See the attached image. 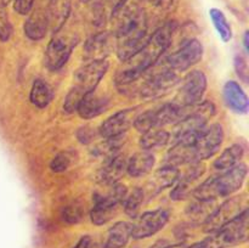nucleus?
<instances>
[{
	"label": "nucleus",
	"instance_id": "23",
	"mask_svg": "<svg viewBox=\"0 0 249 248\" xmlns=\"http://www.w3.org/2000/svg\"><path fill=\"white\" fill-rule=\"evenodd\" d=\"M107 105H108V100L106 96H102V95L96 94V91H92L85 95L80 100L75 112H78L80 118L92 119L100 116L106 109Z\"/></svg>",
	"mask_w": 249,
	"mask_h": 248
},
{
	"label": "nucleus",
	"instance_id": "27",
	"mask_svg": "<svg viewBox=\"0 0 249 248\" xmlns=\"http://www.w3.org/2000/svg\"><path fill=\"white\" fill-rule=\"evenodd\" d=\"M180 172L178 168L169 167V165H162V168L155 173V177L151 180L150 189L155 194H160L163 190L173 186L179 179Z\"/></svg>",
	"mask_w": 249,
	"mask_h": 248
},
{
	"label": "nucleus",
	"instance_id": "39",
	"mask_svg": "<svg viewBox=\"0 0 249 248\" xmlns=\"http://www.w3.org/2000/svg\"><path fill=\"white\" fill-rule=\"evenodd\" d=\"M248 39H249V33H248V32H246L245 36H243V44H245V50L247 51V53H248V50H249V41H248Z\"/></svg>",
	"mask_w": 249,
	"mask_h": 248
},
{
	"label": "nucleus",
	"instance_id": "38",
	"mask_svg": "<svg viewBox=\"0 0 249 248\" xmlns=\"http://www.w3.org/2000/svg\"><path fill=\"white\" fill-rule=\"evenodd\" d=\"M74 248H96V243H95L94 238L91 236L87 235L83 236L79 241L77 242V245L74 246Z\"/></svg>",
	"mask_w": 249,
	"mask_h": 248
},
{
	"label": "nucleus",
	"instance_id": "41",
	"mask_svg": "<svg viewBox=\"0 0 249 248\" xmlns=\"http://www.w3.org/2000/svg\"><path fill=\"white\" fill-rule=\"evenodd\" d=\"M141 1H153V0H141Z\"/></svg>",
	"mask_w": 249,
	"mask_h": 248
},
{
	"label": "nucleus",
	"instance_id": "12",
	"mask_svg": "<svg viewBox=\"0 0 249 248\" xmlns=\"http://www.w3.org/2000/svg\"><path fill=\"white\" fill-rule=\"evenodd\" d=\"M207 84V77L202 71H191L180 82L177 96L173 102L180 107H189L198 104L206 92Z\"/></svg>",
	"mask_w": 249,
	"mask_h": 248
},
{
	"label": "nucleus",
	"instance_id": "26",
	"mask_svg": "<svg viewBox=\"0 0 249 248\" xmlns=\"http://www.w3.org/2000/svg\"><path fill=\"white\" fill-rule=\"evenodd\" d=\"M131 237V224L118 221L107 232L104 248H124Z\"/></svg>",
	"mask_w": 249,
	"mask_h": 248
},
{
	"label": "nucleus",
	"instance_id": "11",
	"mask_svg": "<svg viewBox=\"0 0 249 248\" xmlns=\"http://www.w3.org/2000/svg\"><path fill=\"white\" fill-rule=\"evenodd\" d=\"M248 209V198L246 195H240V196H233L226 199L225 202L220 204L218 208L214 209L213 213L209 215L203 223V230L207 233H213L216 230L228 224L236 216L240 215L241 213Z\"/></svg>",
	"mask_w": 249,
	"mask_h": 248
},
{
	"label": "nucleus",
	"instance_id": "3",
	"mask_svg": "<svg viewBox=\"0 0 249 248\" xmlns=\"http://www.w3.org/2000/svg\"><path fill=\"white\" fill-rule=\"evenodd\" d=\"M247 174V164L240 162L235 167L224 170L223 174L214 175L197 185L192 196L196 201L203 202H215L220 197H229L243 186Z\"/></svg>",
	"mask_w": 249,
	"mask_h": 248
},
{
	"label": "nucleus",
	"instance_id": "6",
	"mask_svg": "<svg viewBox=\"0 0 249 248\" xmlns=\"http://www.w3.org/2000/svg\"><path fill=\"white\" fill-rule=\"evenodd\" d=\"M249 236V211L236 216L228 224L221 226L215 232L209 233L206 238L211 248H229L248 241Z\"/></svg>",
	"mask_w": 249,
	"mask_h": 248
},
{
	"label": "nucleus",
	"instance_id": "36",
	"mask_svg": "<svg viewBox=\"0 0 249 248\" xmlns=\"http://www.w3.org/2000/svg\"><path fill=\"white\" fill-rule=\"evenodd\" d=\"M235 71L238 74V77L243 80L245 83L248 82V66L247 61L245 57L237 55L235 57Z\"/></svg>",
	"mask_w": 249,
	"mask_h": 248
},
{
	"label": "nucleus",
	"instance_id": "20",
	"mask_svg": "<svg viewBox=\"0 0 249 248\" xmlns=\"http://www.w3.org/2000/svg\"><path fill=\"white\" fill-rule=\"evenodd\" d=\"M223 97L226 106L237 114H247L249 101L243 88L235 80H229L223 88Z\"/></svg>",
	"mask_w": 249,
	"mask_h": 248
},
{
	"label": "nucleus",
	"instance_id": "30",
	"mask_svg": "<svg viewBox=\"0 0 249 248\" xmlns=\"http://www.w3.org/2000/svg\"><path fill=\"white\" fill-rule=\"evenodd\" d=\"M209 16H211L212 22H213L221 40L225 41V43L230 41L232 39V29H231L225 14L221 10L213 7V9L209 10Z\"/></svg>",
	"mask_w": 249,
	"mask_h": 248
},
{
	"label": "nucleus",
	"instance_id": "32",
	"mask_svg": "<svg viewBox=\"0 0 249 248\" xmlns=\"http://www.w3.org/2000/svg\"><path fill=\"white\" fill-rule=\"evenodd\" d=\"M84 215L83 207L79 203H72L62 211V219L67 224H77Z\"/></svg>",
	"mask_w": 249,
	"mask_h": 248
},
{
	"label": "nucleus",
	"instance_id": "5",
	"mask_svg": "<svg viewBox=\"0 0 249 248\" xmlns=\"http://www.w3.org/2000/svg\"><path fill=\"white\" fill-rule=\"evenodd\" d=\"M215 112V106L211 101H201L192 106L184 107L182 118L175 126V141L195 142L197 136L208 125V122L213 118Z\"/></svg>",
	"mask_w": 249,
	"mask_h": 248
},
{
	"label": "nucleus",
	"instance_id": "10",
	"mask_svg": "<svg viewBox=\"0 0 249 248\" xmlns=\"http://www.w3.org/2000/svg\"><path fill=\"white\" fill-rule=\"evenodd\" d=\"M79 41L78 35L71 33H53L45 50V65L50 71H58L70 60L72 51Z\"/></svg>",
	"mask_w": 249,
	"mask_h": 248
},
{
	"label": "nucleus",
	"instance_id": "35",
	"mask_svg": "<svg viewBox=\"0 0 249 248\" xmlns=\"http://www.w3.org/2000/svg\"><path fill=\"white\" fill-rule=\"evenodd\" d=\"M158 16H168L177 10L179 0H153Z\"/></svg>",
	"mask_w": 249,
	"mask_h": 248
},
{
	"label": "nucleus",
	"instance_id": "4",
	"mask_svg": "<svg viewBox=\"0 0 249 248\" xmlns=\"http://www.w3.org/2000/svg\"><path fill=\"white\" fill-rule=\"evenodd\" d=\"M109 63L107 60L90 61L74 73L73 84L63 102V109L67 113H73L77 109L78 104L85 95L95 91L99 83L107 73Z\"/></svg>",
	"mask_w": 249,
	"mask_h": 248
},
{
	"label": "nucleus",
	"instance_id": "34",
	"mask_svg": "<svg viewBox=\"0 0 249 248\" xmlns=\"http://www.w3.org/2000/svg\"><path fill=\"white\" fill-rule=\"evenodd\" d=\"M12 34V26L7 16L6 7L0 6V40L7 41Z\"/></svg>",
	"mask_w": 249,
	"mask_h": 248
},
{
	"label": "nucleus",
	"instance_id": "15",
	"mask_svg": "<svg viewBox=\"0 0 249 248\" xmlns=\"http://www.w3.org/2000/svg\"><path fill=\"white\" fill-rule=\"evenodd\" d=\"M135 219V223L131 224V237L142 240L162 230L169 220V213L165 209L160 208L146 212Z\"/></svg>",
	"mask_w": 249,
	"mask_h": 248
},
{
	"label": "nucleus",
	"instance_id": "14",
	"mask_svg": "<svg viewBox=\"0 0 249 248\" xmlns=\"http://www.w3.org/2000/svg\"><path fill=\"white\" fill-rule=\"evenodd\" d=\"M224 141V129L221 124L207 125L194 142L197 160H206L213 157L220 150Z\"/></svg>",
	"mask_w": 249,
	"mask_h": 248
},
{
	"label": "nucleus",
	"instance_id": "29",
	"mask_svg": "<svg viewBox=\"0 0 249 248\" xmlns=\"http://www.w3.org/2000/svg\"><path fill=\"white\" fill-rule=\"evenodd\" d=\"M170 140V134L163 128L152 129L146 133H142L139 143L140 147L145 151L156 150L167 145Z\"/></svg>",
	"mask_w": 249,
	"mask_h": 248
},
{
	"label": "nucleus",
	"instance_id": "19",
	"mask_svg": "<svg viewBox=\"0 0 249 248\" xmlns=\"http://www.w3.org/2000/svg\"><path fill=\"white\" fill-rule=\"evenodd\" d=\"M28 15V18L26 19L23 26L24 34L31 40H41L49 31L48 6L36 7V9L33 7Z\"/></svg>",
	"mask_w": 249,
	"mask_h": 248
},
{
	"label": "nucleus",
	"instance_id": "40",
	"mask_svg": "<svg viewBox=\"0 0 249 248\" xmlns=\"http://www.w3.org/2000/svg\"><path fill=\"white\" fill-rule=\"evenodd\" d=\"M10 1H11V0H0V6H5V7H6L7 4H9Z\"/></svg>",
	"mask_w": 249,
	"mask_h": 248
},
{
	"label": "nucleus",
	"instance_id": "22",
	"mask_svg": "<svg viewBox=\"0 0 249 248\" xmlns=\"http://www.w3.org/2000/svg\"><path fill=\"white\" fill-rule=\"evenodd\" d=\"M196 155H195L194 142H186V141H175L174 145L169 148L167 156L164 158L163 165L178 168L179 165L190 164L195 162Z\"/></svg>",
	"mask_w": 249,
	"mask_h": 248
},
{
	"label": "nucleus",
	"instance_id": "24",
	"mask_svg": "<svg viewBox=\"0 0 249 248\" xmlns=\"http://www.w3.org/2000/svg\"><path fill=\"white\" fill-rule=\"evenodd\" d=\"M156 163V157L150 151H140L135 153L130 159L126 162V172L130 177H141L148 174L153 169Z\"/></svg>",
	"mask_w": 249,
	"mask_h": 248
},
{
	"label": "nucleus",
	"instance_id": "33",
	"mask_svg": "<svg viewBox=\"0 0 249 248\" xmlns=\"http://www.w3.org/2000/svg\"><path fill=\"white\" fill-rule=\"evenodd\" d=\"M72 164V156L68 152H58L50 162V169L53 173H62Z\"/></svg>",
	"mask_w": 249,
	"mask_h": 248
},
{
	"label": "nucleus",
	"instance_id": "21",
	"mask_svg": "<svg viewBox=\"0 0 249 248\" xmlns=\"http://www.w3.org/2000/svg\"><path fill=\"white\" fill-rule=\"evenodd\" d=\"M126 162L128 159L124 155H121V153H116L114 156L112 155L97 173V180L107 186L118 182L126 172Z\"/></svg>",
	"mask_w": 249,
	"mask_h": 248
},
{
	"label": "nucleus",
	"instance_id": "28",
	"mask_svg": "<svg viewBox=\"0 0 249 248\" xmlns=\"http://www.w3.org/2000/svg\"><path fill=\"white\" fill-rule=\"evenodd\" d=\"M53 96V91L50 85L43 79L34 80L29 92V100L38 108H45L49 106Z\"/></svg>",
	"mask_w": 249,
	"mask_h": 248
},
{
	"label": "nucleus",
	"instance_id": "7",
	"mask_svg": "<svg viewBox=\"0 0 249 248\" xmlns=\"http://www.w3.org/2000/svg\"><path fill=\"white\" fill-rule=\"evenodd\" d=\"M108 186L107 194L95 195L94 207L90 211V220L94 225L101 226L112 220L128 195L126 187L119 182Z\"/></svg>",
	"mask_w": 249,
	"mask_h": 248
},
{
	"label": "nucleus",
	"instance_id": "13",
	"mask_svg": "<svg viewBox=\"0 0 249 248\" xmlns=\"http://www.w3.org/2000/svg\"><path fill=\"white\" fill-rule=\"evenodd\" d=\"M203 56V45L196 38L187 40L181 44L177 51L170 53L164 61L163 65L174 72L180 73L189 71L192 66L197 65L202 60Z\"/></svg>",
	"mask_w": 249,
	"mask_h": 248
},
{
	"label": "nucleus",
	"instance_id": "18",
	"mask_svg": "<svg viewBox=\"0 0 249 248\" xmlns=\"http://www.w3.org/2000/svg\"><path fill=\"white\" fill-rule=\"evenodd\" d=\"M116 49V38L111 32H99L87 40L84 45V58L90 61L106 60L107 56Z\"/></svg>",
	"mask_w": 249,
	"mask_h": 248
},
{
	"label": "nucleus",
	"instance_id": "2",
	"mask_svg": "<svg viewBox=\"0 0 249 248\" xmlns=\"http://www.w3.org/2000/svg\"><path fill=\"white\" fill-rule=\"evenodd\" d=\"M116 24V51L119 60H128L135 55L148 39V17L142 7L126 1L112 14Z\"/></svg>",
	"mask_w": 249,
	"mask_h": 248
},
{
	"label": "nucleus",
	"instance_id": "31",
	"mask_svg": "<svg viewBox=\"0 0 249 248\" xmlns=\"http://www.w3.org/2000/svg\"><path fill=\"white\" fill-rule=\"evenodd\" d=\"M143 197H145V192L140 187H136L129 195H126L125 199L123 202L124 213L131 219L138 218L139 212H140L141 207H142Z\"/></svg>",
	"mask_w": 249,
	"mask_h": 248
},
{
	"label": "nucleus",
	"instance_id": "25",
	"mask_svg": "<svg viewBox=\"0 0 249 248\" xmlns=\"http://www.w3.org/2000/svg\"><path fill=\"white\" fill-rule=\"evenodd\" d=\"M246 153V148L242 143H233L230 147L225 148L218 157L215 158L213 163L214 169L219 172H224L230 168L235 167L236 164L242 160L243 156Z\"/></svg>",
	"mask_w": 249,
	"mask_h": 248
},
{
	"label": "nucleus",
	"instance_id": "9",
	"mask_svg": "<svg viewBox=\"0 0 249 248\" xmlns=\"http://www.w3.org/2000/svg\"><path fill=\"white\" fill-rule=\"evenodd\" d=\"M180 82L179 73L169 70L163 63L146 73L138 95L142 99H158L172 90Z\"/></svg>",
	"mask_w": 249,
	"mask_h": 248
},
{
	"label": "nucleus",
	"instance_id": "17",
	"mask_svg": "<svg viewBox=\"0 0 249 248\" xmlns=\"http://www.w3.org/2000/svg\"><path fill=\"white\" fill-rule=\"evenodd\" d=\"M187 165V169L179 175V179L177 180L170 192V198L174 201H184L192 196V192L197 186L196 181H198L199 177L206 172L203 160H195Z\"/></svg>",
	"mask_w": 249,
	"mask_h": 248
},
{
	"label": "nucleus",
	"instance_id": "8",
	"mask_svg": "<svg viewBox=\"0 0 249 248\" xmlns=\"http://www.w3.org/2000/svg\"><path fill=\"white\" fill-rule=\"evenodd\" d=\"M184 107L178 106L174 102L164 104L160 107L140 112L134 122V126L139 133H146L152 129L163 128L168 124H177L182 118Z\"/></svg>",
	"mask_w": 249,
	"mask_h": 248
},
{
	"label": "nucleus",
	"instance_id": "1",
	"mask_svg": "<svg viewBox=\"0 0 249 248\" xmlns=\"http://www.w3.org/2000/svg\"><path fill=\"white\" fill-rule=\"evenodd\" d=\"M178 28L179 26L175 21L164 22L148 36L145 45L135 55L123 61L114 79L121 94L138 95L146 73L160 62L170 48Z\"/></svg>",
	"mask_w": 249,
	"mask_h": 248
},
{
	"label": "nucleus",
	"instance_id": "37",
	"mask_svg": "<svg viewBox=\"0 0 249 248\" xmlns=\"http://www.w3.org/2000/svg\"><path fill=\"white\" fill-rule=\"evenodd\" d=\"M36 0H14L15 11L19 15H28L34 6Z\"/></svg>",
	"mask_w": 249,
	"mask_h": 248
},
{
	"label": "nucleus",
	"instance_id": "16",
	"mask_svg": "<svg viewBox=\"0 0 249 248\" xmlns=\"http://www.w3.org/2000/svg\"><path fill=\"white\" fill-rule=\"evenodd\" d=\"M139 113H140L139 107H131L117 112L102 122L99 128V134L104 139L122 138L134 125V122Z\"/></svg>",
	"mask_w": 249,
	"mask_h": 248
}]
</instances>
